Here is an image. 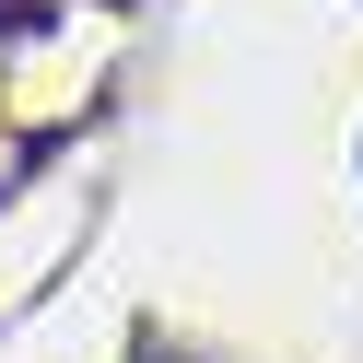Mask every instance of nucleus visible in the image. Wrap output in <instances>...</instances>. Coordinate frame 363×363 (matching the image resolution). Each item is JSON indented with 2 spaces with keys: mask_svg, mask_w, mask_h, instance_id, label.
Here are the masks:
<instances>
[{
  "mask_svg": "<svg viewBox=\"0 0 363 363\" xmlns=\"http://www.w3.org/2000/svg\"><path fill=\"white\" fill-rule=\"evenodd\" d=\"M141 363H176V352H141Z\"/></svg>",
  "mask_w": 363,
  "mask_h": 363,
  "instance_id": "nucleus-1",
  "label": "nucleus"
}]
</instances>
